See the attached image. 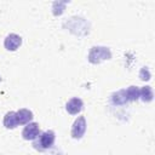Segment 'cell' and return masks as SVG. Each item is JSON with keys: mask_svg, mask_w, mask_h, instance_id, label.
Returning a JSON list of instances; mask_svg holds the SVG:
<instances>
[{"mask_svg": "<svg viewBox=\"0 0 155 155\" xmlns=\"http://www.w3.org/2000/svg\"><path fill=\"white\" fill-rule=\"evenodd\" d=\"M111 58V51L107 46H92L87 54V61L91 64H99Z\"/></svg>", "mask_w": 155, "mask_h": 155, "instance_id": "obj_1", "label": "cell"}, {"mask_svg": "<svg viewBox=\"0 0 155 155\" xmlns=\"http://www.w3.org/2000/svg\"><path fill=\"white\" fill-rule=\"evenodd\" d=\"M54 140H56V133L52 130H46L41 132L35 140H33V147L39 151H45L53 147Z\"/></svg>", "mask_w": 155, "mask_h": 155, "instance_id": "obj_2", "label": "cell"}, {"mask_svg": "<svg viewBox=\"0 0 155 155\" xmlns=\"http://www.w3.org/2000/svg\"><path fill=\"white\" fill-rule=\"evenodd\" d=\"M86 130H87V121H86V117L82 116V115H80V116H78V117L74 120V122H73V125H71L70 136H71L73 139L79 140V139H81V138L85 136Z\"/></svg>", "mask_w": 155, "mask_h": 155, "instance_id": "obj_3", "label": "cell"}, {"mask_svg": "<svg viewBox=\"0 0 155 155\" xmlns=\"http://www.w3.org/2000/svg\"><path fill=\"white\" fill-rule=\"evenodd\" d=\"M41 131H40V126L38 122H29L27 125H24L23 130H22V138L25 140H35L39 136H40Z\"/></svg>", "mask_w": 155, "mask_h": 155, "instance_id": "obj_4", "label": "cell"}, {"mask_svg": "<svg viewBox=\"0 0 155 155\" xmlns=\"http://www.w3.org/2000/svg\"><path fill=\"white\" fill-rule=\"evenodd\" d=\"M21 45H22V36L16 33H10L4 39V47L10 52L17 51L21 47Z\"/></svg>", "mask_w": 155, "mask_h": 155, "instance_id": "obj_5", "label": "cell"}, {"mask_svg": "<svg viewBox=\"0 0 155 155\" xmlns=\"http://www.w3.org/2000/svg\"><path fill=\"white\" fill-rule=\"evenodd\" d=\"M65 110L70 115H79L84 110V102L80 97H71L65 103Z\"/></svg>", "mask_w": 155, "mask_h": 155, "instance_id": "obj_6", "label": "cell"}, {"mask_svg": "<svg viewBox=\"0 0 155 155\" xmlns=\"http://www.w3.org/2000/svg\"><path fill=\"white\" fill-rule=\"evenodd\" d=\"M16 119H17L18 126L19 125H27L34 120V114L31 110H29L27 108H21L19 110L16 111Z\"/></svg>", "mask_w": 155, "mask_h": 155, "instance_id": "obj_7", "label": "cell"}, {"mask_svg": "<svg viewBox=\"0 0 155 155\" xmlns=\"http://www.w3.org/2000/svg\"><path fill=\"white\" fill-rule=\"evenodd\" d=\"M110 102L114 105H124V104L128 103V99H127V96H126V88H121V90L115 91L114 93H111Z\"/></svg>", "mask_w": 155, "mask_h": 155, "instance_id": "obj_8", "label": "cell"}, {"mask_svg": "<svg viewBox=\"0 0 155 155\" xmlns=\"http://www.w3.org/2000/svg\"><path fill=\"white\" fill-rule=\"evenodd\" d=\"M2 125L7 130H13L18 126L17 124V119H16V111H7L5 115H4V119H2Z\"/></svg>", "mask_w": 155, "mask_h": 155, "instance_id": "obj_9", "label": "cell"}, {"mask_svg": "<svg viewBox=\"0 0 155 155\" xmlns=\"http://www.w3.org/2000/svg\"><path fill=\"white\" fill-rule=\"evenodd\" d=\"M139 99L144 103H150L154 99V91L153 87L149 85H145L139 88Z\"/></svg>", "mask_w": 155, "mask_h": 155, "instance_id": "obj_10", "label": "cell"}, {"mask_svg": "<svg viewBox=\"0 0 155 155\" xmlns=\"http://www.w3.org/2000/svg\"><path fill=\"white\" fill-rule=\"evenodd\" d=\"M126 96H127V99L128 102H136L139 99V87L138 86H128L126 88Z\"/></svg>", "mask_w": 155, "mask_h": 155, "instance_id": "obj_11", "label": "cell"}, {"mask_svg": "<svg viewBox=\"0 0 155 155\" xmlns=\"http://www.w3.org/2000/svg\"><path fill=\"white\" fill-rule=\"evenodd\" d=\"M68 2L67 1H54L53 5H52V12L54 16H61L63 12H64V8H65V5Z\"/></svg>", "mask_w": 155, "mask_h": 155, "instance_id": "obj_12", "label": "cell"}, {"mask_svg": "<svg viewBox=\"0 0 155 155\" xmlns=\"http://www.w3.org/2000/svg\"><path fill=\"white\" fill-rule=\"evenodd\" d=\"M139 79L142 81H149L151 79V73H150V70H149L148 67H143L139 70Z\"/></svg>", "mask_w": 155, "mask_h": 155, "instance_id": "obj_13", "label": "cell"}]
</instances>
